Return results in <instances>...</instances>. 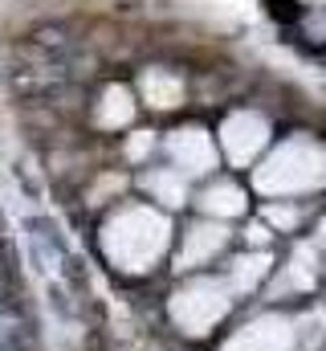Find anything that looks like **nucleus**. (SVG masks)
Returning a JSON list of instances; mask_svg holds the SVG:
<instances>
[{
  "label": "nucleus",
  "mask_w": 326,
  "mask_h": 351,
  "mask_svg": "<svg viewBox=\"0 0 326 351\" xmlns=\"http://www.w3.org/2000/svg\"><path fill=\"white\" fill-rule=\"evenodd\" d=\"M265 269H269V254H249V258H241L233 265V286L237 290H253L265 278Z\"/></svg>",
  "instance_id": "11"
},
{
  "label": "nucleus",
  "mask_w": 326,
  "mask_h": 351,
  "mask_svg": "<svg viewBox=\"0 0 326 351\" xmlns=\"http://www.w3.org/2000/svg\"><path fill=\"white\" fill-rule=\"evenodd\" d=\"M269 221H273V225H294L298 213H290V208H269Z\"/></svg>",
  "instance_id": "14"
},
{
  "label": "nucleus",
  "mask_w": 326,
  "mask_h": 351,
  "mask_svg": "<svg viewBox=\"0 0 326 351\" xmlns=\"http://www.w3.org/2000/svg\"><path fill=\"white\" fill-rule=\"evenodd\" d=\"M143 94H147V102H151V106L167 110V106H175V102H179V82H175L171 74L151 70V74L143 78Z\"/></svg>",
  "instance_id": "10"
},
{
  "label": "nucleus",
  "mask_w": 326,
  "mask_h": 351,
  "mask_svg": "<svg viewBox=\"0 0 326 351\" xmlns=\"http://www.w3.org/2000/svg\"><path fill=\"white\" fill-rule=\"evenodd\" d=\"M147 147H151V139H147V135H139V139H131V147H127V152H131V156H143Z\"/></svg>",
  "instance_id": "15"
},
{
  "label": "nucleus",
  "mask_w": 326,
  "mask_h": 351,
  "mask_svg": "<svg viewBox=\"0 0 326 351\" xmlns=\"http://www.w3.org/2000/svg\"><path fill=\"white\" fill-rule=\"evenodd\" d=\"M225 241H229V233H225L221 225H192V233H188V241H184V254H179V265L208 262Z\"/></svg>",
  "instance_id": "7"
},
{
  "label": "nucleus",
  "mask_w": 326,
  "mask_h": 351,
  "mask_svg": "<svg viewBox=\"0 0 326 351\" xmlns=\"http://www.w3.org/2000/svg\"><path fill=\"white\" fill-rule=\"evenodd\" d=\"M131 114H135V106H131V94L123 86H110L102 94V102H98V123L102 127H123V123H131Z\"/></svg>",
  "instance_id": "9"
},
{
  "label": "nucleus",
  "mask_w": 326,
  "mask_h": 351,
  "mask_svg": "<svg viewBox=\"0 0 326 351\" xmlns=\"http://www.w3.org/2000/svg\"><path fill=\"white\" fill-rule=\"evenodd\" d=\"M294 348V323L281 315L253 319L244 331H237L221 351H290Z\"/></svg>",
  "instance_id": "4"
},
{
  "label": "nucleus",
  "mask_w": 326,
  "mask_h": 351,
  "mask_svg": "<svg viewBox=\"0 0 326 351\" xmlns=\"http://www.w3.org/2000/svg\"><path fill=\"white\" fill-rule=\"evenodd\" d=\"M167 237H171L167 217L147 208V204H135V208H123V213H114L106 221L102 254L118 269H127V274H143V269H151L163 258Z\"/></svg>",
  "instance_id": "1"
},
{
  "label": "nucleus",
  "mask_w": 326,
  "mask_h": 351,
  "mask_svg": "<svg viewBox=\"0 0 326 351\" xmlns=\"http://www.w3.org/2000/svg\"><path fill=\"white\" fill-rule=\"evenodd\" d=\"M147 184H151V192H155L160 200H167V204H179V200H184V180H179V176L163 172V176H151Z\"/></svg>",
  "instance_id": "12"
},
{
  "label": "nucleus",
  "mask_w": 326,
  "mask_h": 351,
  "mask_svg": "<svg viewBox=\"0 0 326 351\" xmlns=\"http://www.w3.org/2000/svg\"><path fill=\"white\" fill-rule=\"evenodd\" d=\"M310 278H314V274H310V250H302V254L294 258V269H290V282H294V286H310Z\"/></svg>",
  "instance_id": "13"
},
{
  "label": "nucleus",
  "mask_w": 326,
  "mask_h": 351,
  "mask_svg": "<svg viewBox=\"0 0 326 351\" xmlns=\"http://www.w3.org/2000/svg\"><path fill=\"white\" fill-rule=\"evenodd\" d=\"M323 241H326V221H323Z\"/></svg>",
  "instance_id": "16"
},
{
  "label": "nucleus",
  "mask_w": 326,
  "mask_h": 351,
  "mask_svg": "<svg viewBox=\"0 0 326 351\" xmlns=\"http://www.w3.org/2000/svg\"><path fill=\"white\" fill-rule=\"evenodd\" d=\"M221 139H225V152H229V160H233V164H249V160L265 147L269 127H265V119H261V114H249V110H241V114L225 119Z\"/></svg>",
  "instance_id": "5"
},
{
  "label": "nucleus",
  "mask_w": 326,
  "mask_h": 351,
  "mask_svg": "<svg viewBox=\"0 0 326 351\" xmlns=\"http://www.w3.org/2000/svg\"><path fill=\"white\" fill-rule=\"evenodd\" d=\"M225 311H229V282H216V278H200L171 298V319L188 335H204L225 319Z\"/></svg>",
  "instance_id": "3"
},
{
  "label": "nucleus",
  "mask_w": 326,
  "mask_h": 351,
  "mask_svg": "<svg viewBox=\"0 0 326 351\" xmlns=\"http://www.w3.org/2000/svg\"><path fill=\"white\" fill-rule=\"evenodd\" d=\"M200 204H204V213H212V217H241L244 213V196L237 184H212L204 196H200Z\"/></svg>",
  "instance_id": "8"
},
{
  "label": "nucleus",
  "mask_w": 326,
  "mask_h": 351,
  "mask_svg": "<svg viewBox=\"0 0 326 351\" xmlns=\"http://www.w3.org/2000/svg\"><path fill=\"white\" fill-rule=\"evenodd\" d=\"M253 180L265 196H290V192L318 188L326 180V152L310 139H290L257 168Z\"/></svg>",
  "instance_id": "2"
},
{
  "label": "nucleus",
  "mask_w": 326,
  "mask_h": 351,
  "mask_svg": "<svg viewBox=\"0 0 326 351\" xmlns=\"http://www.w3.org/2000/svg\"><path fill=\"white\" fill-rule=\"evenodd\" d=\"M167 152H171V160L184 168V172H208L212 164H216V152H212V143H208V135L204 131H175L171 139H167Z\"/></svg>",
  "instance_id": "6"
}]
</instances>
